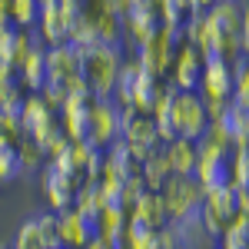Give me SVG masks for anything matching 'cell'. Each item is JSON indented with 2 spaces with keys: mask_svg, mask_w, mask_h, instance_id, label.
Wrapping results in <instances>:
<instances>
[{
  "mask_svg": "<svg viewBox=\"0 0 249 249\" xmlns=\"http://www.w3.org/2000/svg\"><path fill=\"white\" fill-rule=\"evenodd\" d=\"M183 43V30H173V27H160V34L146 40V43H140L136 47V63L143 67V73H150V77H163V73H170L173 67V57H176V47Z\"/></svg>",
  "mask_w": 249,
  "mask_h": 249,
  "instance_id": "obj_3",
  "label": "cell"
},
{
  "mask_svg": "<svg viewBox=\"0 0 249 249\" xmlns=\"http://www.w3.org/2000/svg\"><path fill=\"white\" fill-rule=\"evenodd\" d=\"M163 206L173 219H190L199 216L203 203H206V190L196 183V176H170L163 183Z\"/></svg>",
  "mask_w": 249,
  "mask_h": 249,
  "instance_id": "obj_4",
  "label": "cell"
},
{
  "mask_svg": "<svg viewBox=\"0 0 249 249\" xmlns=\"http://www.w3.org/2000/svg\"><path fill=\"white\" fill-rule=\"evenodd\" d=\"M223 243H226V249H249V216H236L230 226H226V232H223Z\"/></svg>",
  "mask_w": 249,
  "mask_h": 249,
  "instance_id": "obj_23",
  "label": "cell"
},
{
  "mask_svg": "<svg viewBox=\"0 0 249 249\" xmlns=\"http://www.w3.org/2000/svg\"><path fill=\"white\" fill-rule=\"evenodd\" d=\"M166 160L173 166V176H193L196 163H199V143L176 136L173 143H166Z\"/></svg>",
  "mask_w": 249,
  "mask_h": 249,
  "instance_id": "obj_13",
  "label": "cell"
},
{
  "mask_svg": "<svg viewBox=\"0 0 249 249\" xmlns=\"http://www.w3.org/2000/svg\"><path fill=\"white\" fill-rule=\"evenodd\" d=\"M143 73V67L133 60H123V67H120V77H116V87H113V96L120 107H130L133 103V90H136V80Z\"/></svg>",
  "mask_w": 249,
  "mask_h": 249,
  "instance_id": "obj_15",
  "label": "cell"
},
{
  "mask_svg": "<svg viewBox=\"0 0 249 249\" xmlns=\"http://www.w3.org/2000/svg\"><path fill=\"white\" fill-rule=\"evenodd\" d=\"M156 10H160L163 27L183 30V23L190 20V0H156Z\"/></svg>",
  "mask_w": 249,
  "mask_h": 249,
  "instance_id": "obj_19",
  "label": "cell"
},
{
  "mask_svg": "<svg viewBox=\"0 0 249 249\" xmlns=\"http://www.w3.org/2000/svg\"><path fill=\"white\" fill-rule=\"evenodd\" d=\"M160 83H163V80L150 77V73H140V80H136V90H133V103H130L136 113H150V110H153L156 93H160Z\"/></svg>",
  "mask_w": 249,
  "mask_h": 249,
  "instance_id": "obj_17",
  "label": "cell"
},
{
  "mask_svg": "<svg viewBox=\"0 0 249 249\" xmlns=\"http://www.w3.org/2000/svg\"><path fill=\"white\" fill-rule=\"evenodd\" d=\"M160 27H163V20H160V10H156V0L133 3V7L123 14V34L130 40H136V47L146 43L153 34H160Z\"/></svg>",
  "mask_w": 249,
  "mask_h": 249,
  "instance_id": "obj_9",
  "label": "cell"
},
{
  "mask_svg": "<svg viewBox=\"0 0 249 249\" xmlns=\"http://www.w3.org/2000/svg\"><path fill=\"white\" fill-rule=\"evenodd\" d=\"M170 176H173V166H170V160H166V153H150V160L143 163V179L160 193Z\"/></svg>",
  "mask_w": 249,
  "mask_h": 249,
  "instance_id": "obj_20",
  "label": "cell"
},
{
  "mask_svg": "<svg viewBox=\"0 0 249 249\" xmlns=\"http://www.w3.org/2000/svg\"><path fill=\"white\" fill-rule=\"evenodd\" d=\"M73 23H77V17H73V14H67L60 0H40V20H37V27H40V40H43L47 47L67 43Z\"/></svg>",
  "mask_w": 249,
  "mask_h": 249,
  "instance_id": "obj_6",
  "label": "cell"
},
{
  "mask_svg": "<svg viewBox=\"0 0 249 249\" xmlns=\"http://www.w3.org/2000/svg\"><path fill=\"white\" fill-rule=\"evenodd\" d=\"M170 123L173 133L199 143L206 130H210V113H206V100L199 93H186V90H176L173 93V107H170Z\"/></svg>",
  "mask_w": 249,
  "mask_h": 249,
  "instance_id": "obj_2",
  "label": "cell"
},
{
  "mask_svg": "<svg viewBox=\"0 0 249 249\" xmlns=\"http://www.w3.org/2000/svg\"><path fill=\"white\" fill-rule=\"evenodd\" d=\"M7 14H10V23L17 30H30L40 20V0H10Z\"/></svg>",
  "mask_w": 249,
  "mask_h": 249,
  "instance_id": "obj_18",
  "label": "cell"
},
{
  "mask_svg": "<svg viewBox=\"0 0 249 249\" xmlns=\"http://www.w3.org/2000/svg\"><path fill=\"white\" fill-rule=\"evenodd\" d=\"M203 63H206V57L196 50V47H190V43H179L176 47V57H173V87L176 90H186V93H196L199 90V77H203Z\"/></svg>",
  "mask_w": 249,
  "mask_h": 249,
  "instance_id": "obj_8",
  "label": "cell"
},
{
  "mask_svg": "<svg viewBox=\"0 0 249 249\" xmlns=\"http://www.w3.org/2000/svg\"><path fill=\"white\" fill-rule=\"evenodd\" d=\"M90 103L93 100H80V96H67V103L60 107L63 110V120H60V130L70 143L77 140H87V130H90Z\"/></svg>",
  "mask_w": 249,
  "mask_h": 249,
  "instance_id": "obj_11",
  "label": "cell"
},
{
  "mask_svg": "<svg viewBox=\"0 0 249 249\" xmlns=\"http://www.w3.org/2000/svg\"><path fill=\"white\" fill-rule=\"evenodd\" d=\"M239 50L249 57V20H243V27H239Z\"/></svg>",
  "mask_w": 249,
  "mask_h": 249,
  "instance_id": "obj_27",
  "label": "cell"
},
{
  "mask_svg": "<svg viewBox=\"0 0 249 249\" xmlns=\"http://www.w3.org/2000/svg\"><path fill=\"white\" fill-rule=\"evenodd\" d=\"M243 14H246V20H249V0H243Z\"/></svg>",
  "mask_w": 249,
  "mask_h": 249,
  "instance_id": "obj_28",
  "label": "cell"
},
{
  "mask_svg": "<svg viewBox=\"0 0 249 249\" xmlns=\"http://www.w3.org/2000/svg\"><path fill=\"white\" fill-rule=\"evenodd\" d=\"M120 67H123L120 43H100L90 53H83V77H87V83H90L96 100H110L113 96Z\"/></svg>",
  "mask_w": 249,
  "mask_h": 249,
  "instance_id": "obj_1",
  "label": "cell"
},
{
  "mask_svg": "<svg viewBox=\"0 0 249 249\" xmlns=\"http://www.w3.org/2000/svg\"><path fill=\"white\" fill-rule=\"evenodd\" d=\"M20 170H23V163H20V150L7 140V136H0V179H14Z\"/></svg>",
  "mask_w": 249,
  "mask_h": 249,
  "instance_id": "obj_22",
  "label": "cell"
},
{
  "mask_svg": "<svg viewBox=\"0 0 249 249\" xmlns=\"http://www.w3.org/2000/svg\"><path fill=\"white\" fill-rule=\"evenodd\" d=\"M236 90V77H232V63L219 57H206L203 63V77H199V96L203 100H230Z\"/></svg>",
  "mask_w": 249,
  "mask_h": 249,
  "instance_id": "obj_7",
  "label": "cell"
},
{
  "mask_svg": "<svg viewBox=\"0 0 249 249\" xmlns=\"http://www.w3.org/2000/svg\"><path fill=\"white\" fill-rule=\"evenodd\" d=\"M17 80H20V87L30 90V93H40L43 90V83H47V47H40V43L30 47L23 67L17 70Z\"/></svg>",
  "mask_w": 249,
  "mask_h": 249,
  "instance_id": "obj_12",
  "label": "cell"
},
{
  "mask_svg": "<svg viewBox=\"0 0 249 249\" xmlns=\"http://www.w3.org/2000/svg\"><path fill=\"white\" fill-rule=\"evenodd\" d=\"M116 133H120V103H116V100H93V103H90L87 143L100 150V146L113 143Z\"/></svg>",
  "mask_w": 249,
  "mask_h": 249,
  "instance_id": "obj_5",
  "label": "cell"
},
{
  "mask_svg": "<svg viewBox=\"0 0 249 249\" xmlns=\"http://www.w3.org/2000/svg\"><path fill=\"white\" fill-rule=\"evenodd\" d=\"M210 14L216 17L219 30H226V34H239V27H243V20H246L239 0H216V7H213Z\"/></svg>",
  "mask_w": 249,
  "mask_h": 249,
  "instance_id": "obj_16",
  "label": "cell"
},
{
  "mask_svg": "<svg viewBox=\"0 0 249 249\" xmlns=\"http://www.w3.org/2000/svg\"><path fill=\"white\" fill-rule=\"evenodd\" d=\"M216 0H190V14H210Z\"/></svg>",
  "mask_w": 249,
  "mask_h": 249,
  "instance_id": "obj_26",
  "label": "cell"
},
{
  "mask_svg": "<svg viewBox=\"0 0 249 249\" xmlns=\"http://www.w3.org/2000/svg\"><path fill=\"white\" fill-rule=\"evenodd\" d=\"M83 73V57L70 43L47 47V83H67Z\"/></svg>",
  "mask_w": 249,
  "mask_h": 249,
  "instance_id": "obj_10",
  "label": "cell"
},
{
  "mask_svg": "<svg viewBox=\"0 0 249 249\" xmlns=\"http://www.w3.org/2000/svg\"><path fill=\"white\" fill-rule=\"evenodd\" d=\"M17 249H50V239L43 236L40 230V223H27V226H20V236H17Z\"/></svg>",
  "mask_w": 249,
  "mask_h": 249,
  "instance_id": "obj_24",
  "label": "cell"
},
{
  "mask_svg": "<svg viewBox=\"0 0 249 249\" xmlns=\"http://www.w3.org/2000/svg\"><path fill=\"white\" fill-rule=\"evenodd\" d=\"M232 77H236V90H232L230 103H236V107H243V110H249V60H236L232 63Z\"/></svg>",
  "mask_w": 249,
  "mask_h": 249,
  "instance_id": "obj_21",
  "label": "cell"
},
{
  "mask_svg": "<svg viewBox=\"0 0 249 249\" xmlns=\"http://www.w3.org/2000/svg\"><path fill=\"white\" fill-rule=\"evenodd\" d=\"M0 7H10V0H0Z\"/></svg>",
  "mask_w": 249,
  "mask_h": 249,
  "instance_id": "obj_29",
  "label": "cell"
},
{
  "mask_svg": "<svg viewBox=\"0 0 249 249\" xmlns=\"http://www.w3.org/2000/svg\"><path fill=\"white\" fill-rule=\"evenodd\" d=\"M163 216H166V206H163V196L156 190L150 193H140L136 196V210H133V219H140V223H146V226H160L163 223Z\"/></svg>",
  "mask_w": 249,
  "mask_h": 249,
  "instance_id": "obj_14",
  "label": "cell"
},
{
  "mask_svg": "<svg viewBox=\"0 0 249 249\" xmlns=\"http://www.w3.org/2000/svg\"><path fill=\"white\" fill-rule=\"evenodd\" d=\"M17 150H20V163H23V170H34V166L40 163V153H43L34 140H23Z\"/></svg>",
  "mask_w": 249,
  "mask_h": 249,
  "instance_id": "obj_25",
  "label": "cell"
}]
</instances>
